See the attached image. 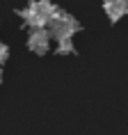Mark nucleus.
I'll use <instances>...</instances> for the list:
<instances>
[{"label":"nucleus","instance_id":"f03ea898","mask_svg":"<svg viewBox=\"0 0 128 135\" xmlns=\"http://www.w3.org/2000/svg\"><path fill=\"white\" fill-rule=\"evenodd\" d=\"M50 32L46 28H35L30 30V37H28V48L37 55H43V53H48L50 48Z\"/></svg>","mask_w":128,"mask_h":135},{"label":"nucleus","instance_id":"39448f33","mask_svg":"<svg viewBox=\"0 0 128 135\" xmlns=\"http://www.w3.org/2000/svg\"><path fill=\"white\" fill-rule=\"evenodd\" d=\"M32 5H35L37 12H39L43 18H48V21H50V16L57 12V7L53 5V2H50V0H32Z\"/></svg>","mask_w":128,"mask_h":135},{"label":"nucleus","instance_id":"6e6552de","mask_svg":"<svg viewBox=\"0 0 128 135\" xmlns=\"http://www.w3.org/2000/svg\"><path fill=\"white\" fill-rule=\"evenodd\" d=\"M0 80H2V71H0Z\"/></svg>","mask_w":128,"mask_h":135},{"label":"nucleus","instance_id":"7ed1b4c3","mask_svg":"<svg viewBox=\"0 0 128 135\" xmlns=\"http://www.w3.org/2000/svg\"><path fill=\"white\" fill-rule=\"evenodd\" d=\"M18 16H21L23 23H25L28 28H32V30H35V28H46V25H48V18H43V16L37 12V7L32 5V2H30L25 9H21Z\"/></svg>","mask_w":128,"mask_h":135},{"label":"nucleus","instance_id":"f257e3e1","mask_svg":"<svg viewBox=\"0 0 128 135\" xmlns=\"http://www.w3.org/2000/svg\"><path fill=\"white\" fill-rule=\"evenodd\" d=\"M78 30H80V23L76 21L71 14H64L60 9L50 16V21H48V32H50L53 39H57V41H60V39H71Z\"/></svg>","mask_w":128,"mask_h":135},{"label":"nucleus","instance_id":"423d86ee","mask_svg":"<svg viewBox=\"0 0 128 135\" xmlns=\"http://www.w3.org/2000/svg\"><path fill=\"white\" fill-rule=\"evenodd\" d=\"M55 53H57V55H71V53H76V46H73L71 39H60Z\"/></svg>","mask_w":128,"mask_h":135},{"label":"nucleus","instance_id":"0eeeda50","mask_svg":"<svg viewBox=\"0 0 128 135\" xmlns=\"http://www.w3.org/2000/svg\"><path fill=\"white\" fill-rule=\"evenodd\" d=\"M7 57H9V48H7V46H5V44H2V41H0V64L5 62Z\"/></svg>","mask_w":128,"mask_h":135},{"label":"nucleus","instance_id":"20e7f679","mask_svg":"<svg viewBox=\"0 0 128 135\" xmlns=\"http://www.w3.org/2000/svg\"><path fill=\"white\" fill-rule=\"evenodd\" d=\"M103 9L110 21H119L128 14V0H105L103 2Z\"/></svg>","mask_w":128,"mask_h":135}]
</instances>
